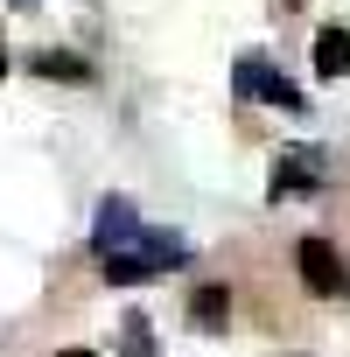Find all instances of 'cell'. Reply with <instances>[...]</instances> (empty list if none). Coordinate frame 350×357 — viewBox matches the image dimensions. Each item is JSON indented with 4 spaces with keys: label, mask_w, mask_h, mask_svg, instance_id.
Instances as JSON below:
<instances>
[{
    "label": "cell",
    "mask_w": 350,
    "mask_h": 357,
    "mask_svg": "<svg viewBox=\"0 0 350 357\" xmlns=\"http://www.w3.org/2000/svg\"><path fill=\"white\" fill-rule=\"evenodd\" d=\"M190 245L183 238H168V231H140L126 252H105V280L126 287V280H147V273H168V266H183Z\"/></svg>",
    "instance_id": "obj_1"
},
{
    "label": "cell",
    "mask_w": 350,
    "mask_h": 357,
    "mask_svg": "<svg viewBox=\"0 0 350 357\" xmlns=\"http://www.w3.org/2000/svg\"><path fill=\"white\" fill-rule=\"evenodd\" d=\"M190 322H197V329H225V322H231V287H218V280H211V287H197Z\"/></svg>",
    "instance_id": "obj_6"
},
{
    "label": "cell",
    "mask_w": 350,
    "mask_h": 357,
    "mask_svg": "<svg viewBox=\"0 0 350 357\" xmlns=\"http://www.w3.org/2000/svg\"><path fill=\"white\" fill-rule=\"evenodd\" d=\"M133 238H140V211H133L126 197H105V204H98V225H91L98 259H105V252H126Z\"/></svg>",
    "instance_id": "obj_2"
},
{
    "label": "cell",
    "mask_w": 350,
    "mask_h": 357,
    "mask_svg": "<svg viewBox=\"0 0 350 357\" xmlns=\"http://www.w3.org/2000/svg\"><path fill=\"white\" fill-rule=\"evenodd\" d=\"M36 70H43V77H70V84H84V77H91L70 50H36Z\"/></svg>",
    "instance_id": "obj_9"
},
{
    "label": "cell",
    "mask_w": 350,
    "mask_h": 357,
    "mask_svg": "<svg viewBox=\"0 0 350 357\" xmlns=\"http://www.w3.org/2000/svg\"><path fill=\"white\" fill-rule=\"evenodd\" d=\"M119 357H154V322L140 308H126V322H119Z\"/></svg>",
    "instance_id": "obj_8"
},
{
    "label": "cell",
    "mask_w": 350,
    "mask_h": 357,
    "mask_svg": "<svg viewBox=\"0 0 350 357\" xmlns=\"http://www.w3.org/2000/svg\"><path fill=\"white\" fill-rule=\"evenodd\" d=\"M315 77H350V36L343 29H322L315 36Z\"/></svg>",
    "instance_id": "obj_7"
},
{
    "label": "cell",
    "mask_w": 350,
    "mask_h": 357,
    "mask_svg": "<svg viewBox=\"0 0 350 357\" xmlns=\"http://www.w3.org/2000/svg\"><path fill=\"white\" fill-rule=\"evenodd\" d=\"M0 77H8V50H0Z\"/></svg>",
    "instance_id": "obj_11"
},
{
    "label": "cell",
    "mask_w": 350,
    "mask_h": 357,
    "mask_svg": "<svg viewBox=\"0 0 350 357\" xmlns=\"http://www.w3.org/2000/svg\"><path fill=\"white\" fill-rule=\"evenodd\" d=\"M63 357H98V350H63Z\"/></svg>",
    "instance_id": "obj_10"
},
{
    "label": "cell",
    "mask_w": 350,
    "mask_h": 357,
    "mask_svg": "<svg viewBox=\"0 0 350 357\" xmlns=\"http://www.w3.org/2000/svg\"><path fill=\"white\" fill-rule=\"evenodd\" d=\"M15 8H36V0H15Z\"/></svg>",
    "instance_id": "obj_12"
},
{
    "label": "cell",
    "mask_w": 350,
    "mask_h": 357,
    "mask_svg": "<svg viewBox=\"0 0 350 357\" xmlns=\"http://www.w3.org/2000/svg\"><path fill=\"white\" fill-rule=\"evenodd\" d=\"M294 266H301V287L308 294H336L343 287V266H336V245L329 238H301L294 245Z\"/></svg>",
    "instance_id": "obj_4"
},
{
    "label": "cell",
    "mask_w": 350,
    "mask_h": 357,
    "mask_svg": "<svg viewBox=\"0 0 350 357\" xmlns=\"http://www.w3.org/2000/svg\"><path fill=\"white\" fill-rule=\"evenodd\" d=\"M238 98H273V105H287V112H301V91L287 84V77H273L259 56H238Z\"/></svg>",
    "instance_id": "obj_5"
},
{
    "label": "cell",
    "mask_w": 350,
    "mask_h": 357,
    "mask_svg": "<svg viewBox=\"0 0 350 357\" xmlns=\"http://www.w3.org/2000/svg\"><path fill=\"white\" fill-rule=\"evenodd\" d=\"M322 183V147H280L273 154V197H301Z\"/></svg>",
    "instance_id": "obj_3"
}]
</instances>
